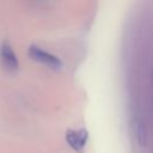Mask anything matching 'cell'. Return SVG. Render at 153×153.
<instances>
[{"mask_svg":"<svg viewBox=\"0 0 153 153\" xmlns=\"http://www.w3.org/2000/svg\"><path fill=\"white\" fill-rule=\"evenodd\" d=\"M27 54L29 56L39 62V63H43L45 66H48L49 68H53V69H60L63 65H62V61L54 54L42 49L41 47H37V45H30L29 47V50H27Z\"/></svg>","mask_w":153,"mask_h":153,"instance_id":"1","label":"cell"},{"mask_svg":"<svg viewBox=\"0 0 153 153\" xmlns=\"http://www.w3.org/2000/svg\"><path fill=\"white\" fill-rule=\"evenodd\" d=\"M0 60L2 66L10 72H16L19 67L17 55L8 41H4L0 45Z\"/></svg>","mask_w":153,"mask_h":153,"instance_id":"2","label":"cell"},{"mask_svg":"<svg viewBox=\"0 0 153 153\" xmlns=\"http://www.w3.org/2000/svg\"><path fill=\"white\" fill-rule=\"evenodd\" d=\"M87 130L86 129H79V130H68L66 133V141L67 143L76 152H82L85 148V145L87 142Z\"/></svg>","mask_w":153,"mask_h":153,"instance_id":"3","label":"cell"},{"mask_svg":"<svg viewBox=\"0 0 153 153\" xmlns=\"http://www.w3.org/2000/svg\"><path fill=\"white\" fill-rule=\"evenodd\" d=\"M135 135H136V140L137 142L143 146L146 145V140H147V133H146V129H145V126L142 122L137 121L136 124H135Z\"/></svg>","mask_w":153,"mask_h":153,"instance_id":"4","label":"cell"},{"mask_svg":"<svg viewBox=\"0 0 153 153\" xmlns=\"http://www.w3.org/2000/svg\"><path fill=\"white\" fill-rule=\"evenodd\" d=\"M152 104H153V73H152Z\"/></svg>","mask_w":153,"mask_h":153,"instance_id":"5","label":"cell"}]
</instances>
